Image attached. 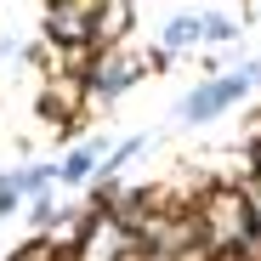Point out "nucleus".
Segmentation results:
<instances>
[{"mask_svg": "<svg viewBox=\"0 0 261 261\" xmlns=\"http://www.w3.org/2000/svg\"><path fill=\"white\" fill-rule=\"evenodd\" d=\"M199 227H204V244L210 250H244V239L255 233L244 188H210L204 204H199Z\"/></svg>", "mask_w": 261, "mask_h": 261, "instance_id": "f257e3e1", "label": "nucleus"}, {"mask_svg": "<svg viewBox=\"0 0 261 261\" xmlns=\"http://www.w3.org/2000/svg\"><path fill=\"white\" fill-rule=\"evenodd\" d=\"M250 85H261V63H250V68H233V74H222V80H210V85H199V91L182 102V125H204V119H216L222 108H233Z\"/></svg>", "mask_w": 261, "mask_h": 261, "instance_id": "f03ea898", "label": "nucleus"}, {"mask_svg": "<svg viewBox=\"0 0 261 261\" xmlns=\"http://www.w3.org/2000/svg\"><path fill=\"white\" fill-rule=\"evenodd\" d=\"M142 57L130 51V46H102V51H91V68H85V91H97V97H119V91H130V85L142 80Z\"/></svg>", "mask_w": 261, "mask_h": 261, "instance_id": "7ed1b4c3", "label": "nucleus"}, {"mask_svg": "<svg viewBox=\"0 0 261 261\" xmlns=\"http://www.w3.org/2000/svg\"><path fill=\"white\" fill-rule=\"evenodd\" d=\"M74 244H80V261H119V255L130 250V222H119V216L102 204L91 222L80 227Z\"/></svg>", "mask_w": 261, "mask_h": 261, "instance_id": "20e7f679", "label": "nucleus"}, {"mask_svg": "<svg viewBox=\"0 0 261 261\" xmlns=\"http://www.w3.org/2000/svg\"><path fill=\"white\" fill-rule=\"evenodd\" d=\"M102 0H46V34L57 46H91V17Z\"/></svg>", "mask_w": 261, "mask_h": 261, "instance_id": "39448f33", "label": "nucleus"}, {"mask_svg": "<svg viewBox=\"0 0 261 261\" xmlns=\"http://www.w3.org/2000/svg\"><path fill=\"white\" fill-rule=\"evenodd\" d=\"M130 23H137V0H102L97 17H91V51H102V46H125Z\"/></svg>", "mask_w": 261, "mask_h": 261, "instance_id": "423d86ee", "label": "nucleus"}, {"mask_svg": "<svg viewBox=\"0 0 261 261\" xmlns=\"http://www.w3.org/2000/svg\"><path fill=\"white\" fill-rule=\"evenodd\" d=\"M199 40H204V17H199V12H176V17L165 23V40H159V51H165V57H176V51L199 46Z\"/></svg>", "mask_w": 261, "mask_h": 261, "instance_id": "0eeeda50", "label": "nucleus"}, {"mask_svg": "<svg viewBox=\"0 0 261 261\" xmlns=\"http://www.w3.org/2000/svg\"><path fill=\"white\" fill-rule=\"evenodd\" d=\"M80 97H85V80H80V74H74V80H51V85H46V97H40V114L68 119V114L80 108Z\"/></svg>", "mask_w": 261, "mask_h": 261, "instance_id": "6e6552de", "label": "nucleus"}, {"mask_svg": "<svg viewBox=\"0 0 261 261\" xmlns=\"http://www.w3.org/2000/svg\"><path fill=\"white\" fill-rule=\"evenodd\" d=\"M102 148H108V142H85L80 153H68V165H63V182H85V176H91V170L108 159Z\"/></svg>", "mask_w": 261, "mask_h": 261, "instance_id": "1a4fd4ad", "label": "nucleus"}, {"mask_svg": "<svg viewBox=\"0 0 261 261\" xmlns=\"http://www.w3.org/2000/svg\"><path fill=\"white\" fill-rule=\"evenodd\" d=\"M204 40H227V46H233V40H239V23H233V17H204Z\"/></svg>", "mask_w": 261, "mask_h": 261, "instance_id": "9d476101", "label": "nucleus"}, {"mask_svg": "<svg viewBox=\"0 0 261 261\" xmlns=\"http://www.w3.org/2000/svg\"><path fill=\"white\" fill-rule=\"evenodd\" d=\"M23 204V188H17V176H0V216H12Z\"/></svg>", "mask_w": 261, "mask_h": 261, "instance_id": "9b49d317", "label": "nucleus"}, {"mask_svg": "<svg viewBox=\"0 0 261 261\" xmlns=\"http://www.w3.org/2000/svg\"><path fill=\"white\" fill-rule=\"evenodd\" d=\"M244 204H250V222H255V233H261V170H255V182L244 188Z\"/></svg>", "mask_w": 261, "mask_h": 261, "instance_id": "f8f14e48", "label": "nucleus"}, {"mask_svg": "<svg viewBox=\"0 0 261 261\" xmlns=\"http://www.w3.org/2000/svg\"><path fill=\"white\" fill-rule=\"evenodd\" d=\"M51 255H57L51 244H23V250H17V255H6V261H51Z\"/></svg>", "mask_w": 261, "mask_h": 261, "instance_id": "ddd939ff", "label": "nucleus"}, {"mask_svg": "<svg viewBox=\"0 0 261 261\" xmlns=\"http://www.w3.org/2000/svg\"><path fill=\"white\" fill-rule=\"evenodd\" d=\"M244 6H250V17H261V0H244Z\"/></svg>", "mask_w": 261, "mask_h": 261, "instance_id": "4468645a", "label": "nucleus"}]
</instances>
